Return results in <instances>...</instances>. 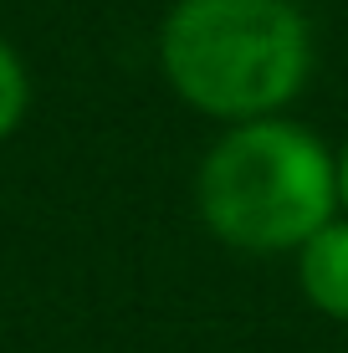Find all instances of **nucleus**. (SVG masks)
I'll use <instances>...</instances> for the list:
<instances>
[{
	"instance_id": "4",
	"label": "nucleus",
	"mask_w": 348,
	"mask_h": 353,
	"mask_svg": "<svg viewBox=\"0 0 348 353\" xmlns=\"http://www.w3.org/2000/svg\"><path fill=\"white\" fill-rule=\"evenodd\" d=\"M31 113V72L21 62V52L0 36V143L10 139Z\"/></svg>"
},
{
	"instance_id": "5",
	"label": "nucleus",
	"mask_w": 348,
	"mask_h": 353,
	"mask_svg": "<svg viewBox=\"0 0 348 353\" xmlns=\"http://www.w3.org/2000/svg\"><path fill=\"white\" fill-rule=\"evenodd\" d=\"M333 169H338V215H348V139L333 149Z\"/></svg>"
},
{
	"instance_id": "1",
	"label": "nucleus",
	"mask_w": 348,
	"mask_h": 353,
	"mask_svg": "<svg viewBox=\"0 0 348 353\" xmlns=\"http://www.w3.org/2000/svg\"><path fill=\"white\" fill-rule=\"evenodd\" d=\"M313 62V21L297 0H174L159 21L164 88L221 128L287 113Z\"/></svg>"
},
{
	"instance_id": "2",
	"label": "nucleus",
	"mask_w": 348,
	"mask_h": 353,
	"mask_svg": "<svg viewBox=\"0 0 348 353\" xmlns=\"http://www.w3.org/2000/svg\"><path fill=\"white\" fill-rule=\"evenodd\" d=\"M200 225L241 256H297L338 215L333 149L297 118H251L210 139L195 169Z\"/></svg>"
},
{
	"instance_id": "3",
	"label": "nucleus",
	"mask_w": 348,
	"mask_h": 353,
	"mask_svg": "<svg viewBox=\"0 0 348 353\" xmlns=\"http://www.w3.org/2000/svg\"><path fill=\"white\" fill-rule=\"evenodd\" d=\"M297 292L328 323H348V215H333L297 246Z\"/></svg>"
}]
</instances>
